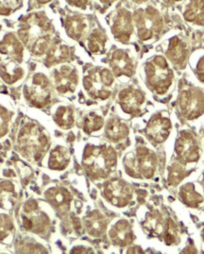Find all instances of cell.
<instances>
[{
    "mask_svg": "<svg viewBox=\"0 0 204 254\" xmlns=\"http://www.w3.org/2000/svg\"><path fill=\"white\" fill-rule=\"evenodd\" d=\"M17 36L31 55L43 57L55 39L53 21L46 10H33L20 21Z\"/></svg>",
    "mask_w": 204,
    "mask_h": 254,
    "instance_id": "cell-1",
    "label": "cell"
},
{
    "mask_svg": "<svg viewBox=\"0 0 204 254\" xmlns=\"http://www.w3.org/2000/svg\"><path fill=\"white\" fill-rule=\"evenodd\" d=\"M117 163V152L112 146L89 144L84 148L82 166L94 181L107 179L116 169Z\"/></svg>",
    "mask_w": 204,
    "mask_h": 254,
    "instance_id": "cell-2",
    "label": "cell"
},
{
    "mask_svg": "<svg viewBox=\"0 0 204 254\" xmlns=\"http://www.w3.org/2000/svg\"><path fill=\"white\" fill-rule=\"evenodd\" d=\"M142 76L146 87L157 96H165L174 83V71L170 63L162 55H154L142 67Z\"/></svg>",
    "mask_w": 204,
    "mask_h": 254,
    "instance_id": "cell-3",
    "label": "cell"
},
{
    "mask_svg": "<svg viewBox=\"0 0 204 254\" xmlns=\"http://www.w3.org/2000/svg\"><path fill=\"white\" fill-rule=\"evenodd\" d=\"M133 13L138 39L143 43H153L160 38L165 30V19L161 10L152 4H146Z\"/></svg>",
    "mask_w": 204,
    "mask_h": 254,
    "instance_id": "cell-4",
    "label": "cell"
},
{
    "mask_svg": "<svg viewBox=\"0 0 204 254\" xmlns=\"http://www.w3.org/2000/svg\"><path fill=\"white\" fill-rule=\"evenodd\" d=\"M17 146L22 156L29 162L36 163L49 149V135L38 124L29 122L20 129Z\"/></svg>",
    "mask_w": 204,
    "mask_h": 254,
    "instance_id": "cell-5",
    "label": "cell"
},
{
    "mask_svg": "<svg viewBox=\"0 0 204 254\" xmlns=\"http://www.w3.org/2000/svg\"><path fill=\"white\" fill-rule=\"evenodd\" d=\"M116 77L111 69L95 66L88 69L82 78V86L88 97L95 100L104 101L112 97Z\"/></svg>",
    "mask_w": 204,
    "mask_h": 254,
    "instance_id": "cell-6",
    "label": "cell"
},
{
    "mask_svg": "<svg viewBox=\"0 0 204 254\" xmlns=\"http://www.w3.org/2000/svg\"><path fill=\"white\" fill-rule=\"evenodd\" d=\"M157 166L155 153L146 147H136L134 152L127 154L124 160L127 174L136 179H151L155 175Z\"/></svg>",
    "mask_w": 204,
    "mask_h": 254,
    "instance_id": "cell-7",
    "label": "cell"
},
{
    "mask_svg": "<svg viewBox=\"0 0 204 254\" xmlns=\"http://www.w3.org/2000/svg\"><path fill=\"white\" fill-rule=\"evenodd\" d=\"M23 94L26 101L32 107L49 106L52 99V83L50 78L42 72L34 73L24 85Z\"/></svg>",
    "mask_w": 204,
    "mask_h": 254,
    "instance_id": "cell-8",
    "label": "cell"
},
{
    "mask_svg": "<svg viewBox=\"0 0 204 254\" xmlns=\"http://www.w3.org/2000/svg\"><path fill=\"white\" fill-rule=\"evenodd\" d=\"M20 216L24 229L33 234L44 235L51 227L49 214L35 199H29L23 205Z\"/></svg>",
    "mask_w": 204,
    "mask_h": 254,
    "instance_id": "cell-9",
    "label": "cell"
},
{
    "mask_svg": "<svg viewBox=\"0 0 204 254\" xmlns=\"http://www.w3.org/2000/svg\"><path fill=\"white\" fill-rule=\"evenodd\" d=\"M109 26L114 39L118 43L124 45L131 43L136 33L133 11L125 7L114 10L109 19Z\"/></svg>",
    "mask_w": 204,
    "mask_h": 254,
    "instance_id": "cell-10",
    "label": "cell"
},
{
    "mask_svg": "<svg viewBox=\"0 0 204 254\" xmlns=\"http://www.w3.org/2000/svg\"><path fill=\"white\" fill-rule=\"evenodd\" d=\"M178 104L184 118L193 120L204 113V91L197 86L189 85L182 89L179 94Z\"/></svg>",
    "mask_w": 204,
    "mask_h": 254,
    "instance_id": "cell-11",
    "label": "cell"
},
{
    "mask_svg": "<svg viewBox=\"0 0 204 254\" xmlns=\"http://www.w3.org/2000/svg\"><path fill=\"white\" fill-rule=\"evenodd\" d=\"M110 69L116 78L128 81L136 74V60L130 49H115L109 58Z\"/></svg>",
    "mask_w": 204,
    "mask_h": 254,
    "instance_id": "cell-12",
    "label": "cell"
},
{
    "mask_svg": "<svg viewBox=\"0 0 204 254\" xmlns=\"http://www.w3.org/2000/svg\"><path fill=\"white\" fill-rule=\"evenodd\" d=\"M53 86L62 96H70L75 93L79 82V74L76 66L63 64L52 71Z\"/></svg>",
    "mask_w": 204,
    "mask_h": 254,
    "instance_id": "cell-13",
    "label": "cell"
},
{
    "mask_svg": "<svg viewBox=\"0 0 204 254\" xmlns=\"http://www.w3.org/2000/svg\"><path fill=\"white\" fill-rule=\"evenodd\" d=\"M102 193L110 204L123 208L132 201L134 189L125 181L114 179L105 184Z\"/></svg>",
    "mask_w": 204,
    "mask_h": 254,
    "instance_id": "cell-14",
    "label": "cell"
},
{
    "mask_svg": "<svg viewBox=\"0 0 204 254\" xmlns=\"http://www.w3.org/2000/svg\"><path fill=\"white\" fill-rule=\"evenodd\" d=\"M146 103V96L141 89L130 85L121 89L117 94V104L123 113L130 116L141 114Z\"/></svg>",
    "mask_w": 204,
    "mask_h": 254,
    "instance_id": "cell-15",
    "label": "cell"
},
{
    "mask_svg": "<svg viewBox=\"0 0 204 254\" xmlns=\"http://www.w3.org/2000/svg\"><path fill=\"white\" fill-rule=\"evenodd\" d=\"M165 58L178 69H184L189 56V45L184 36L174 34L165 42Z\"/></svg>",
    "mask_w": 204,
    "mask_h": 254,
    "instance_id": "cell-16",
    "label": "cell"
},
{
    "mask_svg": "<svg viewBox=\"0 0 204 254\" xmlns=\"http://www.w3.org/2000/svg\"><path fill=\"white\" fill-rule=\"evenodd\" d=\"M175 153L177 159L183 165L196 163L200 158V147L194 135L189 131L181 133L176 141Z\"/></svg>",
    "mask_w": 204,
    "mask_h": 254,
    "instance_id": "cell-17",
    "label": "cell"
},
{
    "mask_svg": "<svg viewBox=\"0 0 204 254\" xmlns=\"http://www.w3.org/2000/svg\"><path fill=\"white\" fill-rule=\"evenodd\" d=\"M63 26L68 38L76 42L87 37L90 29L87 17L78 12L67 14L64 18Z\"/></svg>",
    "mask_w": 204,
    "mask_h": 254,
    "instance_id": "cell-18",
    "label": "cell"
},
{
    "mask_svg": "<svg viewBox=\"0 0 204 254\" xmlns=\"http://www.w3.org/2000/svg\"><path fill=\"white\" fill-rule=\"evenodd\" d=\"M24 45L13 32H6L0 39V55L5 59L22 63L25 58Z\"/></svg>",
    "mask_w": 204,
    "mask_h": 254,
    "instance_id": "cell-19",
    "label": "cell"
},
{
    "mask_svg": "<svg viewBox=\"0 0 204 254\" xmlns=\"http://www.w3.org/2000/svg\"><path fill=\"white\" fill-rule=\"evenodd\" d=\"M171 131V122L164 116H156L152 118L146 127L147 139L154 145L164 143Z\"/></svg>",
    "mask_w": 204,
    "mask_h": 254,
    "instance_id": "cell-20",
    "label": "cell"
},
{
    "mask_svg": "<svg viewBox=\"0 0 204 254\" xmlns=\"http://www.w3.org/2000/svg\"><path fill=\"white\" fill-rule=\"evenodd\" d=\"M72 56L71 48L60 39H54L50 45L44 58V65L51 68L63 64L70 60Z\"/></svg>",
    "mask_w": 204,
    "mask_h": 254,
    "instance_id": "cell-21",
    "label": "cell"
},
{
    "mask_svg": "<svg viewBox=\"0 0 204 254\" xmlns=\"http://www.w3.org/2000/svg\"><path fill=\"white\" fill-rule=\"evenodd\" d=\"M46 199L60 215H66L70 209L73 196L66 187L55 186L47 190Z\"/></svg>",
    "mask_w": 204,
    "mask_h": 254,
    "instance_id": "cell-22",
    "label": "cell"
},
{
    "mask_svg": "<svg viewBox=\"0 0 204 254\" xmlns=\"http://www.w3.org/2000/svg\"><path fill=\"white\" fill-rule=\"evenodd\" d=\"M109 238L115 246L124 248L132 244L135 240L133 228L126 219L116 221L109 230Z\"/></svg>",
    "mask_w": 204,
    "mask_h": 254,
    "instance_id": "cell-23",
    "label": "cell"
},
{
    "mask_svg": "<svg viewBox=\"0 0 204 254\" xmlns=\"http://www.w3.org/2000/svg\"><path fill=\"white\" fill-rule=\"evenodd\" d=\"M26 76V70L20 63L4 59L0 61V78L7 84L18 83Z\"/></svg>",
    "mask_w": 204,
    "mask_h": 254,
    "instance_id": "cell-24",
    "label": "cell"
},
{
    "mask_svg": "<svg viewBox=\"0 0 204 254\" xmlns=\"http://www.w3.org/2000/svg\"><path fill=\"white\" fill-rule=\"evenodd\" d=\"M182 12L186 23L204 28V0H186Z\"/></svg>",
    "mask_w": 204,
    "mask_h": 254,
    "instance_id": "cell-25",
    "label": "cell"
},
{
    "mask_svg": "<svg viewBox=\"0 0 204 254\" xmlns=\"http://www.w3.org/2000/svg\"><path fill=\"white\" fill-rule=\"evenodd\" d=\"M107 217L100 211L90 212L84 218V227L88 235L92 237H101L107 230Z\"/></svg>",
    "mask_w": 204,
    "mask_h": 254,
    "instance_id": "cell-26",
    "label": "cell"
},
{
    "mask_svg": "<svg viewBox=\"0 0 204 254\" xmlns=\"http://www.w3.org/2000/svg\"><path fill=\"white\" fill-rule=\"evenodd\" d=\"M109 44L107 33L100 29L96 28L88 33L86 37V48L88 51L94 55H100L106 52Z\"/></svg>",
    "mask_w": 204,
    "mask_h": 254,
    "instance_id": "cell-27",
    "label": "cell"
},
{
    "mask_svg": "<svg viewBox=\"0 0 204 254\" xmlns=\"http://www.w3.org/2000/svg\"><path fill=\"white\" fill-rule=\"evenodd\" d=\"M16 186L10 181H0V208L10 210L18 200Z\"/></svg>",
    "mask_w": 204,
    "mask_h": 254,
    "instance_id": "cell-28",
    "label": "cell"
},
{
    "mask_svg": "<svg viewBox=\"0 0 204 254\" xmlns=\"http://www.w3.org/2000/svg\"><path fill=\"white\" fill-rule=\"evenodd\" d=\"M130 129L126 123L118 118H110L105 127V135L113 143H119L129 135Z\"/></svg>",
    "mask_w": 204,
    "mask_h": 254,
    "instance_id": "cell-29",
    "label": "cell"
},
{
    "mask_svg": "<svg viewBox=\"0 0 204 254\" xmlns=\"http://www.w3.org/2000/svg\"><path fill=\"white\" fill-rule=\"evenodd\" d=\"M53 119L59 127L68 129L74 125L75 112L70 105L60 104L53 110Z\"/></svg>",
    "mask_w": 204,
    "mask_h": 254,
    "instance_id": "cell-30",
    "label": "cell"
},
{
    "mask_svg": "<svg viewBox=\"0 0 204 254\" xmlns=\"http://www.w3.org/2000/svg\"><path fill=\"white\" fill-rule=\"evenodd\" d=\"M165 225L161 215L157 211L153 210L146 212L142 221V226L145 232L152 236H159L162 235L165 229Z\"/></svg>",
    "mask_w": 204,
    "mask_h": 254,
    "instance_id": "cell-31",
    "label": "cell"
},
{
    "mask_svg": "<svg viewBox=\"0 0 204 254\" xmlns=\"http://www.w3.org/2000/svg\"><path fill=\"white\" fill-rule=\"evenodd\" d=\"M70 162V152L67 147H56L49 155V166L53 170H64Z\"/></svg>",
    "mask_w": 204,
    "mask_h": 254,
    "instance_id": "cell-32",
    "label": "cell"
},
{
    "mask_svg": "<svg viewBox=\"0 0 204 254\" xmlns=\"http://www.w3.org/2000/svg\"><path fill=\"white\" fill-rule=\"evenodd\" d=\"M179 195L185 204L194 208L204 201V197L196 191L194 185L192 184L183 186L179 192Z\"/></svg>",
    "mask_w": 204,
    "mask_h": 254,
    "instance_id": "cell-33",
    "label": "cell"
},
{
    "mask_svg": "<svg viewBox=\"0 0 204 254\" xmlns=\"http://www.w3.org/2000/svg\"><path fill=\"white\" fill-rule=\"evenodd\" d=\"M15 234V228L10 215H0V243L10 244Z\"/></svg>",
    "mask_w": 204,
    "mask_h": 254,
    "instance_id": "cell-34",
    "label": "cell"
},
{
    "mask_svg": "<svg viewBox=\"0 0 204 254\" xmlns=\"http://www.w3.org/2000/svg\"><path fill=\"white\" fill-rule=\"evenodd\" d=\"M25 0H0V16L10 17L24 7Z\"/></svg>",
    "mask_w": 204,
    "mask_h": 254,
    "instance_id": "cell-35",
    "label": "cell"
},
{
    "mask_svg": "<svg viewBox=\"0 0 204 254\" xmlns=\"http://www.w3.org/2000/svg\"><path fill=\"white\" fill-rule=\"evenodd\" d=\"M104 125L102 117L96 113H90L83 119V130L85 133L91 134L99 130Z\"/></svg>",
    "mask_w": 204,
    "mask_h": 254,
    "instance_id": "cell-36",
    "label": "cell"
},
{
    "mask_svg": "<svg viewBox=\"0 0 204 254\" xmlns=\"http://www.w3.org/2000/svg\"><path fill=\"white\" fill-rule=\"evenodd\" d=\"M186 176H187V171L183 166V164L174 163L168 168L167 182L170 186H178Z\"/></svg>",
    "mask_w": 204,
    "mask_h": 254,
    "instance_id": "cell-37",
    "label": "cell"
},
{
    "mask_svg": "<svg viewBox=\"0 0 204 254\" xmlns=\"http://www.w3.org/2000/svg\"><path fill=\"white\" fill-rule=\"evenodd\" d=\"M165 242L167 245L176 244L180 240V235L178 231V227L175 222L171 219H168L165 225V229L163 232Z\"/></svg>",
    "mask_w": 204,
    "mask_h": 254,
    "instance_id": "cell-38",
    "label": "cell"
},
{
    "mask_svg": "<svg viewBox=\"0 0 204 254\" xmlns=\"http://www.w3.org/2000/svg\"><path fill=\"white\" fill-rule=\"evenodd\" d=\"M11 114L10 111L4 106L0 105V138L8 133Z\"/></svg>",
    "mask_w": 204,
    "mask_h": 254,
    "instance_id": "cell-39",
    "label": "cell"
},
{
    "mask_svg": "<svg viewBox=\"0 0 204 254\" xmlns=\"http://www.w3.org/2000/svg\"><path fill=\"white\" fill-rule=\"evenodd\" d=\"M68 7L77 10H86L91 5L92 0H65Z\"/></svg>",
    "mask_w": 204,
    "mask_h": 254,
    "instance_id": "cell-40",
    "label": "cell"
},
{
    "mask_svg": "<svg viewBox=\"0 0 204 254\" xmlns=\"http://www.w3.org/2000/svg\"><path fill=\"white\" fill-rule=\"evenodd\" d=\"M195 72L199 79L204 82V53L203 55H201L198 61L196 62Z\"/></svg>",
    "mask_w": 204,
    "mask_h": 254,
    "instance_id": "cell-41",
    "label": "cell"
},
{
    "mask_svg": "<svg viewBox=\"0 0 204 254\" xmlns=\"http://www.w3.org/2000/svg\"><path fill=\"white\" fill-rule=\"evenodd\" d=\"M97 2L102 5L105 8H109L111 6H113L114 4H116L118 0H97Z\"/></svg>",
    "mask_w": 204,
    "mask_h": 254,
    "instance_id": "cell-42",
    "label": "cell"
},
{
    "mask_svg": "<svg viewBox=\"0 0 204 254\" xmlns=\"http://www.w3.org/2000/svg\"><path fill=\"white\" fill-rule=\"evenodd\" d=\"M163 3H165L166 5H169V6H173V5H177L181 2H183L184 0H161Z\"/></svg>",
    "mask_w": 204,
    "mask_h": 254,
    "instance_id": "cell-43",
    "label": "cell"
},
{
    "mask_svg": "<svg viewBox=\"0 0 204 254\" xmlns=\"http://www.w3.org/2000/svg\"><path fill=\"white\" fill-rule=\"evenodd\" d=\"M134 4H136L137 6H143V5H146L148 4V2L150 0H131Z\"/></svg>",
    "mask_w": 204,
    "mask_h": 254,
    "instance_id": "cell-44",
    "label": "cell"
},
{
    "mask_svg": "<svg viewBox=\"0 0 204 254\" xmlns=\"http://www.w3.org/2000/svg\"><path fill=\"white\" fill-rule=\"evenodd\" d=\"M53 0H35V2L37 3V5L39 6H46L49 5V3H51Z\"/></svg>",
    "mask_w": 204,
    "mask_h": 254,
    "instance_id": "cell-45",
    "label": "cell"
},
{
    "mask_svg": "<svg viewBox=\"0 0 204 254\" xmlns=\"http://www.w3.org/2000/svg\"><path fill=\"white\" fill-rule=\"evenodd\" d=\"M203 238H204V231H203Z\"/></svg>",
    "mask_w": 204,
    "mask_h": 254,
    "instance_id": "cell-46",
    "label": "cell"
},
{
    "mask_svg": "<svg viewBox=\"0 0 204 254\" xmlns=\"http://www.w3.org/2000/svg\"><path fill=\"white\" fill-rule=\"evenodd\" d=\"M203 186H204V181H203Z\"/></svg>",
    "mask_w": 204,
    "mask_h": 254,
    "instance_id": "cell-47",
    "label": "cell"
}]
</instances>
